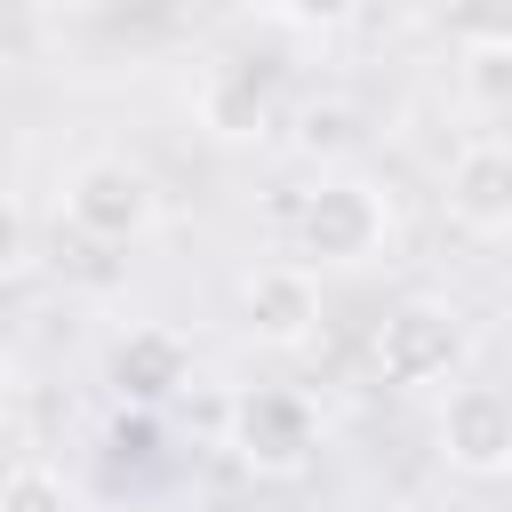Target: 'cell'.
<instances>
[{
    "mask_svg": "<svg viewBox=\"0 0 512 512\" xmlns=\"http://www.w3.org/2000/svg\"><path fill=\"white\" fill-rule=\"evenodd\" d=\"M464 352H472V328H464V312L440 304V296H408V304H392V312L376 320V344H368L376 384H392V392L448 384V376L464 368Z\"/></svg>",
    "mask_w": 512,
    "mask_h": 512,
    "instance_id": "cell-1",
    "label": "cell"
},
{
    "mask_svg": "<svg viewBox=\"0 0 512 512\" xmlns=\"http://www.w3.org/2000/svg\"><path fill=\"white\" fill-rule=\"evenodd\" d=\"M440 8H448V0H440Z\"/></svg>",
    "mask_w": 512,
    "mask_h": 512,
    "instance_id": "cell-14",
    "label": "cell"
},
{
    "mask_svg": "<svg viewBox=\"0 0 512 512\" xmlns=\"http://www.w3.org/2000/svg\"><path fill=\"white\" fill-rule=\"evenodd\" d=\"M104 376H112V392H120V400L152 408V400H168V392L192 376V344H184L176 328H160V320H136V328H120V336H112Z\"/></svg>",
    "mask_w": 512,
    "mask_h": 512,
    "instance_id": "cell-9",
    "label": "cell"
},
{
    "mask_svg": "<svg viewBox=\"0 0 512 512\" xmlns=\"http://www.w3.org/2000/svg\"><path fill=\"white\" fill-rule=\"evenodd\" d=\"M440 208L472 240H512V136L464 144L448 160V176H440Z\"/></svg>",
    "mask_w": 512,
    "mask_h": 512,
    "instance_id": "cell-5",
    "label": "cell"
},
{
    "mask_svg": "<svg viewBox=\"0 0 512 512\" xmlns=\"http://www.w3.org/2000/svg\"><path fill=\"white\" fill-rule=\"evenodd\" d=\"M192 112H200V128L224 136V144H256V136L272 128V72L248 64V56H224V64L200 72Z\"/></svg>",
    "mask_w": 512,
    "mask_h": 512,
    "instance_id": "cell-8",
    "label": "cell"
},
{
    "mask_svg": "<svg viewBox=\"0 0 512 512\" xmlns=\"http://www.w3.org/2000/svg\"><path fill=\"white\" fill-rule=\"evenodd\" d=\"M392 240V208L368 176H320L296 208V248L312 264H368Z\"/></svg>",
    "mask_w": 512,
    "mask_h": 512,
    "instance_id": "cell-2",
    "label": "cell"
},
{
    "mask_svg": "<svg viewBox=\"0 0 512 512\" xmlns=\"http://www.w3.org/2000/svg\"><path fill=\"white\" fill-rule=\"evenodd\" d=\"M288 32H344L352 16H360V0H264Z\"/></svg>",
    "mask_w": 512,
    "mask_h": 512,
    "instance_id": "cell-13",
    "label": "cell"
},
{
    "mask_svg": "<svg viewBox=\"0 0 512 512\" xmlns=\"http://www.w3.org/2000/svg\"><path fill=\"white\" fill-rule=\"evenodd\" d=\"M104 448H112L120 464H144V456L160 448V424H152V408L120 400V408H112V424H104Z\"/></svg>",
    "mask_w": 512,
    "mask_h": 512,
    "instance_id": "cell-12",
    "label": "cell"
},
{
    "mask_svg": "<svg viewBox=\"0 0 512 512\" xmlns=\"http://www.w3.org/2000/svg\"><path fill=\"white\" fill-rule=\"evenodd\" d=\"M64 224L80 240H96V248H128V240H144L160 224V192H152L144 168L104 152V160H80L64 176Z\"/></svg>",
    "mask_w": 512,
    "mask_h": 512,
    "instance_id": "cell-3",
    "label": "cell"
},
{
    "mask_svg": "<svg viewBox=\"0 0 512 512\" xmlns=\"http://www.w3.org/2000/svg\"><path fill=\"white\" fill-rule=\"evenodd\" d=\"M0 512H72V488H64V472H48V464H16L8 472V488H0Z\"/></svg>",
    "mask_w": 512,
    "mask_h": 512,
    "instance_id": "cell-11",
    "label": "cell"
},
{
    "mask_svg": "<svg viewBox=\"0 0 512 512\" xmlns=\"http://www.w3.org/2000/svg\"><path fill=\"white\" fill-rule=\"evenodd\" d=\"M448 32L472 56H512V0H448Z\"/></svg>",
    "mask_w": 512,
    "mask_h": 512,
    "instance_id": "cell-10",
    "label": "cell"
},
{
    "mask_svg": "<svg viewBox=\"0 0 512 512\" xmlns=\"http://www.w3.org/2000/svg\"><path fill=\"white\" fill-rule=\"evenodd\" d=\"M224 440H232V456L248 464V472H264V480H288V472H304L312 464V448H320V416H312V400H296V392H240L232 400V424H224Z\"/></svg>",
    "mask_w": 512,
    "mask_h": 512,
    "instance_id": "cell-4",
    "label": "cell"
},
{
    "mask_svg": "<svg viewBox=\"0 0 512 512\" xmlns=\"http://www.w3.org/2000/svg\"><path fill=\"white\" fill-rule=\"evenodd\" d=\"M440 456L472 480L512 472V392L504 384H456L440 408Z\"/></svg>",
    "mask_w": 512,
    "mask_h": 512,
    "instance_id": "cell-7",
    "label": "cell"
},
{
    "mask_svg": "<svg viewBox=\"0 0 512 512\" xmlns=\"http://www.w3.org/2000/svg\"><path fill=\"white\" fill-rule=\"evenodd\" d=\"M240 328L264 352H304L320 336V280L312 264H264L240 280Z\"/></svg>",
    "mask_w": 512,
    "mask_h": 512,
    "instance_id": "cell-6",
    "label": "cell"
}]
</instances>
